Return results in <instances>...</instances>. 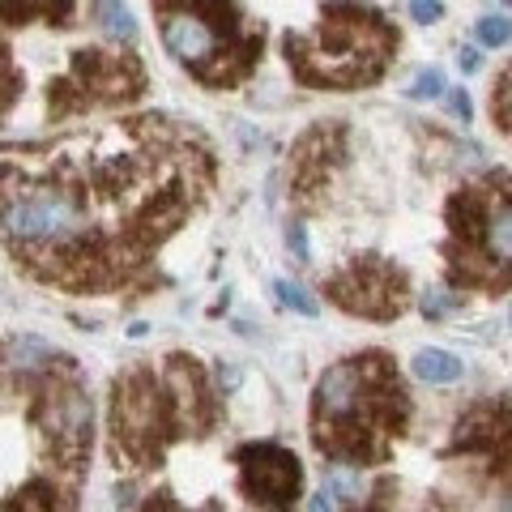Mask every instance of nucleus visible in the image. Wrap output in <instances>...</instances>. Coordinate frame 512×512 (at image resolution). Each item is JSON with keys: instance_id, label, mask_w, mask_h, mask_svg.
I'll return each mask as SVG.
<instances>
[{"instance_id": "obj_1", "label": "nucleus", "mask_w": 512, "mask_h": 512, "mask_svg": "<svg viewBox=\"0 0 512 512\" xmlns=\"http://www.w3.org/2000/svg\"><path fill=\"white\" fill-rule=\"evenodd\" d=\"M94 244L120 291H154L163 244L214 197L218 158L192 124L175 116L107 120L47 141Z\"/></svg>"}, {"instance_id": "obj_7", "label": "nucleus", "mask_w": 512, "mask_h": 512, "mask_svg": "<svg viewBox=\"0 0 512 512\" xmlns=\"http://www.w3.org/2000/svg\"><path fill=\"white\" fill-rule=\"evenodd\" d=\"M26 397V419L39 440V453L47 466L86 474L90 466V436H94V406L82 380V367L73 355H56L35 367L18 384H9Z\"/></svg>"}, {"instance_id": "obj_18", "label": "nucleus", "mask_w": 512, "mask_h": 512, "mask_svg": "<svg viewBox=\"0 0 512 512\" xmlns=\"http://www.w3.org/2000/svg\"><path fill=\"white\" fill-rule=\"evenodd\" d=\"M94 13H99V26H103L107 39H124V43L137 39V22H133V13H128V5H120V0H99Z\"/></svg>"}, {"instance_id": "obj_20", "label": "nucleus", "mask_w": 512, "mask_h": 512, "mask_svg": "<svg viewBox=\"0 0 512 512\" xmlns=\"http://www.w3.org/2000/svg\"><path fill=\"white\" fill-rule=\"evenodd\" d=\"M133 512H227V508H222L218 500H205L201 508H184L171 491H154V495H146V500H141Z\"/></svg>"}, {"instance_id": "obj_32", "label": "nucleus", "mask_w": 512, "mask_h": 512, "mask_svg": "<svg viewBox=\"0 0 512 512\" xmlns=\"http://www.w3.org/2000/svg\"><path fill=\"white\" fill-rule=\"evenodd\" d=\"M508 5H512V0H508Z\"/></svg>"}, {"instance_id": "obj_9", "label": "nucleus", "mask_w": 512, "mask_h": 512, "mask_svg": "<svg viewBox=\"0 0 512 512\" xmlns=\"http://www.w3.org/2000/svg\"><path fill=\"white\" fill-rule=\"evenodd\" d=\"M320 291H325V299L333 308H342L346 316L380 320V325H389V320H397L410 308V274L380 252L350 256L342 269H333L325 278Z\"/></svg>"}, {"instance_id": "obj_11", "label": "nucleus", "mask_w": 512, "mask_h": 512, "mask_svg": "<svg viewBox=\"0 0 512 512\" xmlns=\"http://www.w3.org/2000/svg\"><path fill=\"white\" fill-rule=\"evenodd\" d=\"M231 461H235L239 495H244L252 508L295 512L299 491H303V466L291 448H282L274 440H252V444H239Z\"/></svg>"}, {"instance_id": "obj_25", "label": "nucleus", "mask_w": 512, "mask_h": 512, "mask_svg": "<svg viewBox=\"0 0 512 512\" xmlns=\"http://www.w3.org/2000/svg\"><path fill=\"white\" fill-rule=\"evenodd\" d=\"M410 13H414V18H419V22H440L444 18V5H440V0H410Z\"/></svg>"}, {"instance_id": "obj_23", "label": "nucleus", "mask_w": 512, "mask_h": 512, "mask_svg": "<svg viewBox=\"0 0 512 512\" xmlns=\"http://www.w3.org/2000/svg\"><path fill=\"white\" fill-rule=\"evenodd\" d=\"M274 291L282 295V303H291V308L299 312V316H316V299L303 291V286H295V282H278Z\"/></svg>"}, {"instance_id": "obj_29", "label": "nucleus", "mask_w": 512, "mask_h": 512, "mask_svg": "<svg viewBox=\"0 0 512 512\" xmlns=\"http://www.w3.org/2000/svg\"><path fill=\"white\" fill-rule=\"evenodd\" d=\"M308 512H338V508H333V495H325V491H320V495H312Z\"/></svg>"}, {"instance_id": "obj_27", "label": "nucleus", "mask_w": 512, "mask_h": 512, "mask_svg": "<svg viewBox=\"0 0 512 512\" xmlns=\"http://www.w3.org/2000/svg\"><path fill=\"white\" fill-rule=\"evenodd\" d=\"M448 111H453V116H461V120H470V116H474L470 94H466V90H453V94H448Z\"/></svg>"}, {"instance_id": "obj_22", "label": "nucleus", "mask_w": 512, "mask_h": 512, "mask_svg": "<svg viewBox=\"0 0 512 512\" xmlns=\"http://www.w3.org/2000/svg\"><path fill=\"white\" fill-rule=\"evenodd\" d=\"M508 39H512V18H504V13H491V18L478 22V43L504 47Z\"/></svg>"}, {"instance_id": "obj_17", "label": "nucleus", "mask_w": 512, "mask_h": 512, "mask_svg": "<svg viewBox=\"0 0 512 512\" xmlns=\"http://www.w3.org/2000/svg\"><path fill=\"white\" fill-rule=\"evenodd\" d=\"M22 86H26V77L18 69V60H13L9 43H0V124H5L9 111L22 103Z\"/></svg>"}, {"instance_id": "obj_26", "label": "nucleus", "mask_w": 512, "mask_h": 512, "mask_svg": "<svg viewBox=\"0 0 512 512\" xmlns=\"http://www.w3.org/2000/svg\"><path fill=\"white\" fill-rule=\"evenodd\" d=\"M286 244H291L295 261H308V231H303V222H291V227H286Z\"/></svg>"}, {"instance_id": "obj_6", "label": "nucleus", "mask_w": 512, "mask_h": 512, "mask_svg": "<svg viewBox=\"0 0 512 512\" xmlns=\"http://www.w3.org/2000/svg\"><path fill=\"white\" fill-rule=\"evenodd\" d=\"M440 256L453 291H512V171L495 167L448 197Z\"/></svg>"}, {"instance_id": "obj_8", "label": "nucleus", "mask_w": 512, "mask_h": 512, "mask_svg": "<svg viewBox=\"0 0 512 512\" xmlns=\"http://www.w3.org/2000/svg\"><path fill=\"white\" fill-rule=\"evenodd\" d=\"M150 73L137 52L111 47H77L69 69L47 82V120H73L90 111H120L146 99Z\"/></svg>"}, {"instance_id": "obj_3", "label": "nucleus", "mask_w": 512, "mask_h": 512, "mask_svg": "<svg viewBox=\"0 0 512 512\" xmlns=\"http://www.w3.org/2000/svg\"><path fill=\"white\" fill-rule=\"evenodd\" d=\"M410 389L393 355L363 350L333 363L312 393V448L333 466H384L410 427Z\"/></svg>"}, {"instance_id": "obj_30", "label": "nucleus", "mask_w": 512, "mask_h": 512, "mask_svg": "<svg viewBox=\"0 0 512 512\" xmlns=\"http://www.w3.org/2000/svg\"><path fill=\"white\" fill-rule=\"evenodd\" d=\"M116 508L133 512V487H116Z\"/></svg>"}, {"instance_id": "obj_21", "label": "nucleus", "mask_w": 512, "mask_h": 512, "mask_svg": "<svg viewBox=\"0 0 512 512\" xmlns=\"http://www.w3.org/2000/svg\"><path fill=\"white\" fill-rule=\"evenodd\" d=\"M444 94V73L440 69H419L414 82L406 86V99H440Z\"/></svg>"}, {"instance_id": "obj_2", "label": "nucleus", "mask_w": 512, "mask_h": 512, "mask_svg": "<svg viewBox=\"0 0 512 512\" xmlns=\"http://www.w3.org/2000/svg\"><path fill=\"white\" fill-rule=\"evenodd\" d=\"M222 423V402L201 359L163 355L158 363H128L111 380L107 402V457L116 470H158L171 444L205 440Z\"/></svg>"}, {"instance_id": "obj_14", "label": "nucleus", "mask_w": 512, "mask_h": 512, "mask_svg": "<svg viewBox=\"0 0 512 512\" xmlns=\"http://www.w3.org/2000/svg\"><path fill=\"white\" fill-rule=\"evenodd\" d=\"M99 0H0V30H26V26H47V30H77L90 22V9Z\"/></svg>"}, {"instance_id": "obj_4", "label": "nucleus", "mask_w": 512, "mask_h": 512, "mask_svg": "<svg viewBox=\"0 0 512 512\" xmlns=\"http://www.w3.org/2000/svg\"><path fill=\"white\" fill-rule=\"evenodd\" d=\"M397 26L359 0H329L312 30L282 39L286 69L308 90H367L393 69Z\"/></svg>"}, {"instance_id": "obj_16", "label": "nucleus", "mask_w": 512, "mask_h": 512, "mask_svg": "<svg viewBox=\"0 0 512 512\" xmlns=\"http://www.w3.org/2000/svg\"><path fill=\"white\" fill-rule=\"evenodd\" d=\"M414 376L427 384H453L461 376V359H453L448 350H419L414 355Z\"/></svg>"}, {"instance_id": "obj_15", "label": "nucleus", "mask_w": 512, "mask_h": 512, "mask_svg": "<svg viewBox=\"0 0 512 512\" xmlns=\"http://www.w3.org/2000/svg\"><path fill=\"white\" fill-rule=\"evenodd\" d=\"M350 512H419V508L406 504L402 483H397V478H380V483L367 491L363 500H355V508H350Z\"/></svg>"}, {"instance_id": "obj_19", "label": "nucleus", "mask_w": 512, "mask_h": 512, "mask_svg": "<svg viewBox=\"0 0 512 512\" xmlns=\"http://www.w3.org/2000/svg\"><path fill=\"white\" fill-rule=\"evenodd\" d=\"M491 116L512 137V64L500 77H495V86H491Z\"/></svg>"}, {"instance_id": "obj_13", "label": "nucleus", "mask_w": 512, "mask_h": 512, "mask_svg": "<svg viewBox=\"0 0 512 512\" xmlns=\"http://www.w3.org/2000/svg\"><path fill=\"white\" fill-rule=\"evenodd\" d=\"M82 478L86 474L43 466L0 500V512H77L82 508Z\"/></svg>"}, {"instance_id": "obj_28", "label": "nucleus", "mask_w": 512, "mask_h": 512, "mask_svg": "<svg viewBox=\"0 0 512 512\" xmlns=\"http://www.w3.org/2000/svg\"><path fill=\"white\" fill-rule=\"evenodd\" d=\"M478 64H483V60H478L474 47H461V52H457V69L461 73H478Z\"/></svg>"}, {"instance_id": "obj_5", "label": "nucleus", "mask_w": 512, "mask_h": 512, "mask_svg": "<svg viewBox=\"0 0 512 512\" xmlns=\"http://www.w3.org/2000/svg\"><path fill=\"white\" fill-rule=\"evenodd\" d=\"M167 56L205 90H235L265 56V26L239 0H150Z\"/></svg>"}, {"instance_id": "obj_12", "label": "nucleus", "mask_w": 512, "mask_h": 512, "mask_svg": "<svg viewBox=\"0 0 512 512\" xmlns=\"http://www.w3.org/2000/svg\"><path fill=\"white\" fill-rule=\"evenodd\" d=\"M342 163H346V124L338 120L316 124L295 141L291 163H286V184H291V201L299 210H312Z\"/></svg>"}, {"instance_id": "obj_10", "label": "nucleus", "mask_w": 512, "mask_h": 512, "mask_svg": "<svg viewBox=\"0 0 512 512\" xmlns=\"http://www.w3.org/2000/svg\"><path fill=\"white\" fill-rule=\"evenodd\" d=\"M444 461H466L487 483L512 491V402L483 397L461 410L453 436L444 444Z\"/></svg>"}, {"instance_id": "obj_31", "label": "nucleus", "mask_w": 512, "mask_h": 512, "mask_svg": "<svg viewBox=\"0 0 512 512\" xmlns=\"http://www.w3.org/2000/svg\"><path fill=\"white\" fill-rule=\"evenodd\" d=\"M500 512H512V500H504V508H500Z\"/></svg>"}, {"instance_id": "obj_24", "label": "nucleus", "mask_w": 512, "mask_h": 512, "mask_svg": "<svg viewBox=\"0 0 512 512\" xmlns=\"http://www.w3.org/2000/svg\"><path fill=\"white\" fill-rule=\"evenodd\" d=\"M448 308H453V299H448L444 291H427V295H423V316H427V320H440Z\"/></svg>"}]
</instances>
